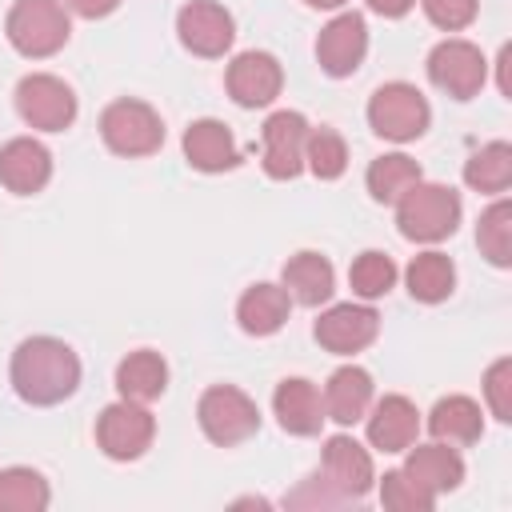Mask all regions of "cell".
Segmentation results:
<instances>
[{
    "mask_svg": "<svg viewBox=\"0 0 512 512\" xmlns=\"http://www.w3.org/2000/svg\"><path fill=\"white\" fill-rule=\"evenodd\" d=\"M12 388L24 404H60L80 388V356L56 336H28L12 352Z\"/></svg>",
    "mask_w": 512,
    "mask_h": 512,
    "instance_id": "cell-1",
    "label": "cell"
},
{
    "mask_svg": "<svg viewBox=\"0 0 512 512\" xmlns=\"http://www.w3.org/2000/svg\"><path fill=\"white\" fill-rule=\"evenodd\" d=\"M460 224V196L448 184L416 180L400 200H396V228L404 240L416 244H440L452 236Z\"/></svg>",
    "mask_w": 512,
    "mask_h": 512,
    "instance_id": "cell-2",
    "label": "cell"
},
{
    "mask_svg": "<svg viewBox=\"0 0 512 512\" xmlns=\"http://www.w3.org/2000/svg\"><path fill=\"white\" fill-rule=\"evenodd\" d=\"M4 36L20 56L44 60L68 44L72 24L60 0H16L4 16Z\"/></svg>",
    "mask_w": 512,
    "mask_h": 512,
    "instance_id": "cell-3",
    "label": "cell"
},
{
    "mask_svg": "<svg viewBox=\"0 0 512 512\" xmlns=\"http://www.w3.org/2000/svg\"><path fill=\"white\" fill-rule=\"evenodd\" d=\"M428 124H432V108L416 84L392 80L368 96V128L380 140L408 144V140H420L428 132Z\"/></svg>",
    "mask_w": 512,
    "mask_h": 512,
    "instance_id": "cell-4",
    "label": "cell"
},
{
    "mask_svg": "<svg viewBox=\"0 0 512 512\" xmlns=\"http://www.w3.org/2000/svg\"><path fill=\"white\" fill-rule=\"evenodd\" d=\"M196 420H200V432L212 444H220V448L244 444L248 436L260 432V408L236 384H212V388H204V396L196 404Z\"/></svg>",
    "mask_w": 512,
    "mask_h": 512,
    "instance_id": "cell-5",
    "label": "cell"
},
{
    "mask_svg": "<svg viewBox=\"0 0 512 512\" xmlns=\"http://www.w3.org/2000/svg\"><path fill=\"white\" fill-rule=\"evenodd\" d=\"M100 140L116 156H152L164 144V120L152 104L124 96L100 112Z\"/></svg>",
    "mask_w": 512,
    "mask_h": 512,
    "instance_id": "cell-6",
    "label": "cell"
},
{
    "mask_svg": "<svg viewBox=\"0 0 512 512\" xmlns=\"http://www.w3.org/2000/svg\"><path fill=\"white\" fill-rule=\"evenodd\" d=\"M16 112L28 128H40V132H64L72 128L76 120V92L52 76V72H32L16 84Z\"/></svg>",
    "mask_w": 512,
    "mask_h": 512,
    "instance_id": "cell-7",
    "label": "cell"
},
{
    "mask_svg": "<svg viewBox=\"0 0 512 512\" xmlns=\"http://www.w3.org/2000/svg\"><path fill=\"white\" fill-rule=\"evenodd\" d=\"M156 420L140 400H116L96 416V444L112 460H140L152 448Z\"/></svg>",
    "mask_w": 512,
    "mask_h": 512,
    "instance_id": "cell-8",
    "label": "cell"
},
{
    "mask_svg": "<svg viewBox=\"0 0 512 512\" xmlns=\"http://www.w3.org/2000/svg\"><path fill=\"white\" fill-rule=\"evenodd\" d=\"M428 80L452 100H472L488 80V60L472 40H440L428 52Z\"/></svg>",
    "mask_w": 512,
    "mask_h": 512,
    "instance_id": "cell-9",
    "label": "cell"
},
{
    "mask_svg": "<svg viewBox=\"0 0 512 512\" xmlns=\"http://www.w3.org/2000/svg\"><path fill=\"white\" fill-rule=\"evenodd\" d=\"M176 36L180 44L192 52V56H204V60H216L232 48L236 40V20L224 4L216 0H188L180 12H176Z\"/></svg>",
    "mask_w": 512,
    "mask_h": 512,
    "instance_id": "cell-10",
    "label": "cell"
},
{
    "mask_svg": "<svg viewBox=\"0 0 512 512\" xmlns=\"http://www.w3.org/2000/svg\"><path fill=\"white\" fill-rule=\"evenodd\" d=\"M380 332V316L368 304H332L328 312H320V320L312 324V336L320 348L336 352V356H352L364 352Z\"/></svg>",
    "mask_w": 512,
    "mask_h": 512,
    "instance_id": "cell-11",
    "label": "cell"
},
{
    "mask_svg": "<svg viewBox=\"0 0 512 512\" xmlns=\"http://www.w3.org/2000/svg\"><path fill=\"white\" fill-rule=\"evenodd\" d=\"M224 84H228V96L240 104V108H264L280 96L284 88V68L272 52H240L228 72H224Z\"/></svg>",
    "mask_w": 512,
    "mask_h": 512,
    "instance_id": "cell-12",
    "label": "cell"
},
{
    "mask_svg": "<svg viewBox=\"0 0 512 512\" xmlns=\"http://www.w3.org/2000/svg\"><path fill=\"white\" fill-rule=\"evenodd\" d=\"M364 52H368V24H364V16L360 12H340V16H332L324 28H320V36H316V60H320V68L328 72V76H352L356 68H360V60H364Z\"/></svg>",
    "mask_w": 512,
    "mask_h": 512,
    "instance_id": "cell-13",
    "label": "cell"
},
{
    "mask_svg": "<svg viewBox=\"0 0 512 512\" xmlns=\"http://www.w3.org/2000/svg\"><path fill=\"white\" fill-rule=\"evenodd\" d=\"M312 124L300 112H272L264 120V172L272 180H296L304 172V140Z\"/></svg>",
    "mask_w": 512,
    "mask_h": 512,
    "instance_id": "cell-14",
    "label": "cell"
},
{
    "mask_svg": "<svg viewBox=\"0 0 512 512\" xmlns=\"http://www.w3.org/2000/svg\"><path fill=\"white\" fill-rule=\"evenodd\" d=\"M320 476H324L336 492H344L348 500L368 496V492H372V484H376V472H372V456H368V448H364L360 440L344 436V432L324 440V452H320Z\"/></svg>",
    "mask_w": 512,
    "mask_h": 512,
    "instance_id": "cell-15",
    "label": "cell"
},
{
    "mask_svg": "<svg viewBox=\"0 0 512 512\" xmlns=\"http://www.w3.org/2000/svg\"><path fill=\"white\" fill-rule=\"evenodd\" d=\"M364 420H368V444L376 452H404L420 436V412L400 392L380 396L372 404V412H364Z\"/></svg>",
    "mask_w": 512,
    "mask_h": 512,
    "instance_id": "cell-16",
    "label": "cell"
},
{
    "mask_svg": "<svg viewBox=\"0 0 512 512\" xmlns=\"http://www.w3.org/2000/svg\"><path fill=\"white\" fill-rule=\"evenodd\" d=\"M52 180V152L32 136H12L0 148V184L16 196H32Z\"/></svg>",
    "mask_w": 512,
    "mask_h": 512,
    "instance_id": "cell-17",
    "label": "cell"
},
{
    "mask_svg": "<svg viewBox=\"0 0 512 512\" xmlns=\"http://www.w3.org/2000/svg\"><path fill=\"white\" fill-rule=\"evenodd\" d=\"M272 412L280 420V428L288 436H316L320 424L328 420L324 416V396L316 392L312 380L304 376H288L276 384V396H272Z\"/></svg>",
    "mask_w": 512,
    "mask_h": 512,
    "instance_id": "cell-18",
    "label": "cell"
},
{
    "mask_svg": "<svg viewBox=\"0 0 512 512\" xmlns=\"http://www.w3.org/2000/svg\"><path fill=\"white\" fill-rule=\"evenodd\" d=\"M184 160L196 168V172H232L240 164V148L228 132V124L204 116V120H192L184 128Z\"/></svg>",
    "mask_w": 512,
    "mask_h": 512,
    "instance_id": "cell-19",
    "label": "cell"
},
{
    "mask_svg": "<svg viewBox=\"0 0 512 512\" xmlns=\"http://www.w3.org/2000/svg\"><path fill=\"white\" fill-rule=\"evenodd\" d=\"M280 284H284V292H288L296 304L320 308V304H328L332 292H336V272H332L328 256H320V252H296V256L284 260Z\"/></svg>",
    "mask_w": 512,
    "mask_h": 512,
    "instance_id": "cell-20",
    "label": "cell"
},
{
    "mask_svg": "<svg viewBox=\"0 0 512 512\" xmlns=\"http://www.w3.org/2000/svg\"><path fill=\"white\" fill-rule=\"evenodd\" d=\"M372 392H376L372 376L360 364H344L324 384V416L348 428V424L364 420V412L372 408Z\"/></svg>",
    "mask_w": 512,
    "mask_h": 512,
    "instance_id": "cell-21",
    "label": "cell"
},
{
    "mask_svg": "<svg viewBox=\"0 0 512 512\" xmlns=\"http://www.w3.org/2000/svg\"><path fill=\"white\" fill-rule=\"evenodd\" d=\"M408 452V460H404V472L416 480V484H424L432 496H440V492H452V488H460V480H464V460H460V452L452 448V444H408L404 448Z\"/></svg>",
    "mask_w": 512,
    "mask_h": 512,
    "instance_id": "cell-22",
    "label": "cell"
},
{
    "mask_svg": "<svg viewBox=\"0 0 512 512\" xmlns=\"http://www.w3.org/2000/svg\"><path fill=\"white\" fill-rule=\"evenodd\" d=\"M292 312V296L284 292V284H252L240 300H236V320L248 336H272L284 328Z\"/></svg>",
    "mask_w": 512,
    "mask_h": 512,
    "instance_id": "cell-23",
    "label": "cell"
},
{
    "mask_svg": "<svg viewBox=\"0 0 512 512\" xmlns=\"http://www.w3.org/2000/svg\"><path fill=\"white\" fill-rule=\"evenodd\" d=\"M164 388H168V364H164L160 352L140 348V352H128V356L116 364V392H120L124 400L148 404V400L164 396Z\"/></svg>",
    "mask_w": 512,
    "mask_h": 512,
    "instance_id": "cell-24",
    "label": "cell"
},
{
    "mask_svg": "<svg viewBox=\"0 0 512 512\" xmlns=\"http://www.w3.org/2000/svg\"><path fill=\"white\" fill-rule=\"evenodd\" d=\"M428 432L440 444H476L484 436V416L472 396H444L428 412Z\"/></svg>",
    "mask_w": 512,
    "mask_h": 512,
    "instance_id": "cell-25",
    "label": "cell"
},
{
    "mask_svg": "<svg viewBox=\"0 0 512 512\" xmlns=\"http://www.w3.org/2000/svg\"><path fill=\"white\" fill-rule=\"evenodd\" d=\"M404 284H408L412 300H420V304H440V300H448L452 288H456V264H452L444 252L428 248V252H420V256L408 260Z\"/></svg>",
    "mask_w": 512,
    "mask_h": 512,
    "instance_id": "cell-26",
    "label": "cell"
},
{
    "mask_svg": "<svg viewBox=\"0 0 512 512\" xmlns=\"http://www.w3.org/2000/svg\"><path fill=\"white\" fill-rule=\"evenodd\" d=\"M416 180H424V172H420V164H416L412 156H404V152H384V156H376V160L368 164V172H364L368 196H372L376 204H396Z\"/></svg>",
    "mask_w": 512,
    "mask_h": 512,
    "instance_id": "cell-27",
    "label": "cell"
},
{
    "mask_svg": "<svg viewBox=\"0 0 512 512\" xmlns=\"http://www.w3.org/2000/svg\"><path fill=\"white\" fill-rule=\"evenodd\" d=\"M464 184L476 188V192L500 196L512 184V144L508 140H492L480 152H472L464 160Z\"/></svg>",
    "mask_w": 512,
    "mask_h": 512,
    "instance_id": "cell-28",
    "label": "cell"
},
{
    "mask_svg": "<svg viewBox=\"0 0 512 512\" xmlns=\"http://www.w3.org/2000/svg\"><path fill=\"white\" fill-rule=\"evenodd\" d=\"M48 500V480L36 468H0V512H44Z\"/></svg>",
    "mask_w": 512,
    "mask_h": 512,
    "instance_id": "cell-29",
    "label": "cell"
},
{
    "mask_svg": "<svg viewBox=\"0 0 512 512\" xmlns=\"http://www.w3.org/2000/svg\"><path fill=\"white\" fill-rule=\"evenodd\" d=\"M476 244L488 256V264H496V268H508L512 264V204L504 196L480 212V220H476Z\"/></svg>",
    "mask_w": 512,
    "mask_h": 512,
    "instance_id": "cell-30",
    "label": "cell"
},
{
    "mask_svg": "<svg viewBox=\"0 0 512 512\" xmlns=\"http://www.w3.org/2000/svg\"><path fill=\"white\" fill-rule=\"evenodd\" d=\"M304 168L316 180L344 176V168H348V144H344V136L332 132V128H312L308 140H304Z\"/></svg>",
    "mask_w": 512,
    "mask_h": 512,
    "instance_id": "cell-31",
    "label": "cell"
},
{
    "mask_svg": "<svg viewBox=\"0 0 512 512\" xmlns=\"http://www.w3.org/2000/svg\"><path fill=\"white\" fill-rule=\"evenodd\" d=\"M348 284H352V292H356L360 300H380V296H388L392 284H396V264H392V256H388V252H376V248L360 252V256L352 260V268H348Z\"/></svg>",
    "mask_w": 512,
    "mask_h": 512,
    "instance_id": "cell-32",
    "label": "cell"
},
{
    "mask_svg": "<svg viewBox=\"0 0 512 512\" xmlns=\"http://www.w3.org/2000/svg\"><path fill=\"white\" fill-rule=\"evenodd\" d=\"M380 504L392 508V512H432L436 496L424 484H416L404 468H396V472L380 476Z\"/></svg>",
    "mask_w": 512,
    "mask_h": 512,
    "instance_id": "cell-33",
    "label": "cell"
},
{
    "mask_svg": "<svg viewBox=\"0 0 512 512\" xmlns=\"http://www.w3.org/2000/svg\"><path fill=\"white\" fill-rule=\"evenodd\" d=\"M484 400H488V408H492V416L500 424L512 420V360L508 356L488 364V372H484Z\"/></svg>",
    "mask_w": 512,
    "mask_h": 512,
    "instance_id": "cell-34",
    "label": "cell"
},
{
    "mask_svg": "<svg viewBox=\"0 0 512 512\" xmlns=\"http://www.w3.org/2000/svg\"><path fill=\"white\" fill-rule=\"evenodd\" d=\"M420 8H424V16H428L436 28L460 32V28H468V24L476 20L480 0H420Z\"/></svg>",
    "mask_w": 512,
    "mask_h": 512,
    "instance_id": "cell-35",
    "label": "cell"
},
{
    "mask_svg": "<svg viewBox=\"0 0 512 512\" xmlns=\"http://www.w3.org/2000/svg\"><path fill=\"white\" fill-rule=\"evenodd\" d=\"M284 504H292V508H340V504H352L344 492H336L320 472L316 476H308Z\"/></svg>",
    "mask_w": 512,
    "mask_h": 512,
    "instance_id": "cell-36",
    "label": "cell"
},
{
    "mask_svg": "<svg viewBox=\"0 0 512 512\" xmlns=\"http://www.w3.org/2000/svg\"><path fill=\"white\" fill-rule=\"evenodd\" d=\"M116 4L120 0H64V8L76 12V16H84V20H100V16L116 12Z\"/></svg>",
    "mask_w": 512,
    "mask_h": 512,
    "instance_id": "cell-37",
    "label": "cell"
},
{
    "mask_svg": "<svg viewBox=\"0 0 512 512\" xmlns=\"http://www.w3.org/2000/svg\"><path fill=\"white\" fill-rule=\"evenodd\" d=\"M364 4H368L376 16H384V20H400L416 0H364Z\"/></svg>",
    "mask_w": 512,
    "mask_h": 512,
    "instance_id": "cell-38",
    "label": "cell"
},
{
    "mask_svg": "<svg viewBox=\"0 0 512 512\" xmlns=\"http://www.w3.org/2000/svg\"><path fill=\"white\" fill-rule=\"evenodd\" d=\"M508 60H512V48H500L496 68H500V92H504V96H512V84H508Z\"/></svg>",
    "mask_w": 512,
    "mask_h": 512,
    "instance_id": "cell-39",
    "label": "cell"
},
{
    "mask_svg": "<svg viewBox=\"0 0 512 512\" xmlns=\"http://www.w3.org/2000/svg\"><path fill=\"white\" fill-rule=\"evenodd\" d=\"M304 4H308V8H340L344 0H304Z\"/></svg>",
    "mask_w": 512,
    "mask_h": 512,
    "instance_id": "cell-40",
    "label": "cell"
}]
</instances>
